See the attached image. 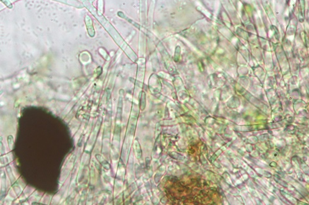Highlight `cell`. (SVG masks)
<instances>
[{
  "label": "cell",
  "mask_w": 309,
  "mask_h": 205,
  "mask_svg": "<svg viewBox=\"0 0 309 205\" xmlns=\"http://www.w3.org/2000/svg\"><path fill=\"white\" fill-rule=\"evenodd\" d=\"M7 142H8V146L9 148L12 149L13 144H14V138L12 135H9L7 137Z\"/></svg>",
  "instance_id": "6da1fadb"
}]
</instances>
